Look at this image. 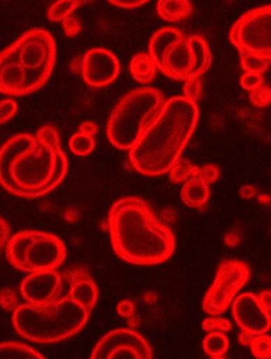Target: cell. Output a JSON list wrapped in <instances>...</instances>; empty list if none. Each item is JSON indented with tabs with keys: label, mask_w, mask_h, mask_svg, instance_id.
I'll return each instance as SVG.
<instances>
[{
	"label": "cell",
	"mask_w": 271,
	"mask_h": 359,
	"mask_svg": "<svg viewBox=\"0 0 271 359\" xmlns=\"http://www.w3.org/2000/svg\"><path fill=\"white\" fill-rule=\"evenodd\" d=\"M35 140V135L18 134L11 137L0 149V184L11 194L18 196V188L10 175V163L25 147Z\"/></svg>",
	"instance_id": "2e32d148"
},
{
	"label": "cell",
	"mask_w": 271,
	"mask_h": 359,
	"mask_svg": "<svg viewBox=\"0 0 271 359\" xmlns=\"http://www.w3.org/2000/svg\"><path fill=\"white\" fill-rule=\"evenodd\" d=\"M202 329L211 333V332H221L227 333L232 329V325L228 319L221 318L218 316H211L202 321Z\"/></svg>",
	"instance_id": "1f68e13d"
},
{
	"label": "cell",
	"mask_w": 271,
	"mask_h": 359,
	"mask_svg": "<svg viewBox=\"0 0 271 359\" xmlns=\"http://www.w3.org/2000/svg\"><path fill=\"white\" fill-rule=\"evenodd\" d=\"M250 279V269L245 262L228 260L217 269L214 282L202 301V310L210 316H219L228 310L239 290Z\"/></svg>",
	"instance_id": "ba28073f"
},
{
	"label": "cell",
	"mask_w": 271,
	"mask_h": 359,
	"mask_svg": "<svg viewBox=\"0 0 271 359\" xmlns=\"http://www.w3.org/2000/svg\"><path fill=\"white\" fill-rule=\"evenodd\" d=\"M258 297L265 310L271 314V290H263Z\"/></svg>",
	"instance_id": "7bdbcfd3"
},
{
	"label": "cell",
	"mask_w": 271,
	"mask_h": 359,
	"mask_svg": "<svg viewBox=\"0 0 271 359\" xmlns=\"http://www.w3.org/2000/svg\"><path fill=\"white\" fill-rule=\"evenodd\" d=\"M180 195L185 205L190 208H202L210 197V189L208 184L195 176L183 184Z\"/></svg>",
	"instance_id": "44dd1931"
},
{
	"label": "cell",
	"mask_w": 271,
	"mask_h": 359,
	"mask_svg": "<svg viewBox=\"0 0 271 359\" xmlns=\"http://www.w3.org/2000/svg\"><path fill=\"white\" fill-rule=\"evenodd\" d=\"M219 176H221V169L217 165H212V163H208V165L198 168L197 177L208 186L216 182Z\"/></svg>",
	"instance_id": "e575fe53"
},
{
	"label": "cell",
	"mask_w": 271,
	"mask_h": 359,
	"mask_svg": "<svg viewBox=\"0 0 271 359\" xmlns=\"http://www.w3.org/2000/svg\"><path fill=\"white\" fill-rule=\"evenodd\" d=\"M156 10L159 18L165 22H177L192 15L193 6L190 0H158Z\"/></svg>",
	"instance_id": "ffe728a7"
},
{
	"label": "cell",
	"mask_w": 271,
	"mask_h": 359,
	"mask_svg": "<svg viewBox=\"0 0 271 359\" xmlns=\"http://www.w3.org/2000/svg\"><path fill=\"white\" fill-rule=\"evenodd\" d=\"M239 195L245 199L254 198L258 195V190L251 184H244L239 189Z\"/></svg>",
	"instance_id": "ee69618b"
},
{
	"label": "cell",
	"mask_w": 271,
	"mask_h": 359,
	"mask_svg": "<svg viewBox=\"0 0 271 359\" xmlns=\"http://www.w3.org/2000/svg\"><path fill=\"white\" fill-rule=\"evenodd\" d=\"M63 241L48 232L37 231L26 253V273L57 271L66 260Z\"/></svg>",
	"instance_id": "9c48e42d"
},
{
	"label": "cell",
	"mask_w": 271,
	"mask_h": 359,
	"mask_svg": "<svg viewBox=\"0 0 271 359\" xmlns=\"http://www.w3.org/2000/svg\"><path fill=\"white\" fill-rule=\"evenodd\" d=\"M43 359V354L22 342H1L0 359Z\"/></svg>",
	"instance_id": "cb8c5ba5"
},
{
	"label": "cell",
	"mask_w": 271,
	"mask_h": 359,
	"mask_svg": "<svg viewBox=\"0 0 271 359\" xmlns=\"http://www.w3.org/2000/svg\"><path fill=\"white\" fill-rule=\"evenodd\" d=\"M264 84V78L262 74L256 72H245L241 78V85L245 90L252 91Z\"/></svg>",
	"instance_id": "8d00e7d4"
},
{
	"label": "cell",
	"mask_w": 271,
	"mask_h": 359,
	"mask_svg": "<svg viewBox=\"0 0 271 359\" xmlns=\"http://www.w3.org/2000/svg\"><path fill=\"white\" fill-rule=\"evenodd\" d=\"M78 132L89 136L96 137L99 132L98 126L92 121H85L78 126Z\"/></svg>",
	"instance_id": "b9f144b4"
},
{
	"label": "cell",
	"mask_w": 271,
	"mask_h": 359,
	"mask_svg": "<svg viewBox=\"0 0 271 359\" xmlns=\"http://www.w3.org/2000/svg\"><path fill=\"white\" fill-rule=\"evenodd\" d=\"M189 41L195 57V67L190 78H200L208 72L212 64V53L202 35H191L189 36Z\"/></svg>",
	"instance_id": "7402d4cb"
},
{
	"label": "cell",
	"mask_w": 271,
	"mask_h": 359,
	"mask_svg": "<svg viewBox=\"0 0 271 359\" xmlns=\"http://www.w3.org/2000/svg\"><path fill=\"white\" fill-rule=\"evenodd\" d=\"M63 279L57 271H33L20 284V292L27 303L46 305L60 298Z\"/></svg>",
	"instance_id": "7c38bea8"
},
{
	"label": "cell",
	"mask_w": 271,
	"mask_h": 359,
	"mask_svg": "<svg viewBox=\"0 0 271 359\" xmlns=\"http://www.w3.org/2000/svg\"><path fill=\"white\" fill-rule=\"evenodd\" d=\"M256 336L253 334L249 333V332L242 331L239 335V340L243 346H250Z\"/></svg>",
	"instance_id": "bcb514c9"
},
{
	"label": "cell",
	"mask_w": 271,
	"mask_h": 359,
	"mask_svg": "<svg viewBox=\"0 0 271 359\" xmlns=\"http://www.w3.org/2000/svg\"><path fill=\"white\" fill-rule=\"evenodd\" d=\"M198 121L197 103L183 95L165 101L157 117L130 149L132 168L152 177L169 173L189 144Z\"/></svg>",
	"instance_id": "7a4b0ae2"
},
{
	"label": "cell",
	"mask_w": 271,
	"mask_h": 359,
	"mask_svg": "<svg viewBox=\"0 0 271 359\" xmlns=\"http://www.w3.org/2000/svg\"><path fill=\"white\" fill-rule=\"evenodd\" d=\"M18 111V105L15 100L5 99L0 101V124H5L15 117Z\"/></svg>",
	"instance_id": "836d02e7"
},
{
	"label": "cell",
	"mask_w": 271,
	"mask_h": 359,
	"mask_svg": "<svg viewBox=\"0 0 271 359\" xmlns=\"http://www.w3.org/2000/svg\"><path fill=\"white\" fill-rule=\"evenodd\" d=\"M62 27H63L64 33L68 37H76L82 30V24H81L80 20L74 15L65 18L62 22Z\"/></svg>",
	"instance_id": "74e56055"
},
{
	"label": "cell",
	"mask_w": 271,
	"mask_h": 359,
	"mask_svg": "<svg viewBox=\"0 0 271 359\" xmlns=\"http://www.w3.org/2000/svg\"><path fill=\"white\" fill-rule=\"evenodd\" d=\"M109 230L113 250L130 264H161L175 251L173 232L140 197H123L113 203L109 213Z\"/></svg>",
	"instance_id": "6da1fadb"
},
{
	"label": "cell",
	"mask_w": 271,
	"mask_h": 359,
	"mask_svg": "<svg viewBox=\"0 0 271 359\" xmlns=\"http://www.w3.org/2000/svg\"><path fill=\"white\" fill-rule=\"evenodd\" d=\"M229 39L239 53L271 61V5L244 13L231 27Z\"/></svg>",
	"instance_id": "52a82bcc"
},
{
	"label": "cell",
	"mask_w": 271,
	"mask_h": 359,
	"mask_svg": "<svg viewBox=\"0 0 271 359\" xmlns=\"http://www.w3.org/2000/svg\"><path fill=\"white\" fill-rule=\"evenodd\" d=\"M83 80L94 88H103L117 80L120 63L115 53L105 48L87 50L81 64Z\"/></svg>",
	"instance_id": "30bf717a"
},
{
	"label": "cell",
	"mask_w": 271,
	"mask_h": 359,
	"mask_svg": "<svg viewBox=\"0 0 271 359\" xmlns=\"http://www.w3.org/2000/svg\"><path fill=\"white\" fill-rule=\"evenodd\" d=\"M89 315L85 307L67 296L46 305H18L12 320L14 329L25 339L53 344L78 333L86 325Z\"/></svg>",
	"instance_id": "277c9868"
},
{
	"label": "cell",
	"mask_w": 271,
	"mask_h": 359,
	"mask_svg": "<svg viewBox=\"0 0 271 359\" xmlns=\"http://www.w3.org/2000/svg\"><path fill=\"white\" fill-rule=\"evenodd\" d=\"M9 171L20 197L39 198L53 192L68 171L57 128L51 124L41 126L35 140L14 157Z\"/></svg>",
	"instance_id": "3957f363"
},
{
	"label": "cell",
	"mask_w": 271,
	"mask_h": 359,
	"mask_svg": "<svg viewBox=\"0 0 271 359\" xmlns=\"http://www.w3.org/2000/svg\"><path fill=\"white\" fill-rule=\"evenodd\" d=\"M198 168L191 161L180 157L169 171V180L174 184H185L190 178L197 176Z\"/></svg>",
	"instance_id": "4316f807"
},
{
	"label": "cell",
	"mask_w": 271,
	"mask_h": 359,
	"mask_svg": "<svg viewBox=\"0 0 271 359\" xmlns=\"http://www.w3.org/2000/svg\"><path fill=\"white\" fill-rule=\"evenodd\" d=\"M229 339L225 333L211 332L204 337L202 348L212 358H223L229 350Z\"/></svg>",
	"instance_id": "484cf974"
},
{
	"label": "cell",
	"mask_w": 271,
	"mask_h": 359,
	"mask_svg": "<svg viewBox=\"0 0 271 359\" xmlns=\"http://www.w3.org/2000/svg\"><path fill=\"white\" fill-rule=\"evenodd\" d=\"M69 147L76 156H88L96 147V140L95 137L78 132L70 137Z\"/></svg>",
	"instance_id": "83f0119b"
},
{
	"label": "cell",
	"mask_w": 271,
	"mask_h": 359,
	"mask_svg": "<svg viewBox=\"0 0 271 359\" xmlns=\"http://www.w3.org/2000/svg\"><path fill=\"white\" fill-rule=\"evenodd\" d=\"M16 62L28 76L32 93L41 89L53 74L57 63V43L45 29L27 31L9 46Z\"/></svg>",
	"instance_id": "8992f818"
},
{
	"label": "cell",
	"mask_w": 271,
	"mask_h": 359,
	"mask_svg": "<svg viewBox=\"0 0 271 359\" xmlns=\"http://www.w3.org/2000/svg\"><path fill=\"white\" fill-rule=\"evenodd\" d=\"M242 67L245 72H256V74H264L270 67L271 61L251 55V53H239Z\"/></svg>",
	"instance_id": "f1b7e54d"
},
{
	"label": "cell",
	"mask_w": 271,
	"mask_h": 359,
	"mask_svg": "<svg viewBox=\"0 0 271 359\" xmlns=\"http://www.w3.org/2000/svg\"><path fill=\"white\" fill-rule=\"evenodd\" d=\"M202 95V82L200 78H189L183 85V97L197 103Z\"/></svg>",
	"instance_id": "d6a6232c"
},
{
	"label": "cell",
	"mask_w": 271,
	"mask_h": 359,
	"mask_svg": "<svg viewBox=\"0 0 271 359\" xmlns=\"http://www.w3.org/2000/svg\"><path fill=\"white\" fill-rule=\"evenodd\" d=\"M239 241H241V238H239V234L237 232L231 231L225 234V244L227 246L231 247V248L237 247L239 244Z\"/></svg>",
	"instance_id": "f6af8a7d"
},
{
	"label": "cell",
	"mask_w": 271,
	"mask_h": 359,
	"mask_svg": "<svg viewBox=\"0 0 271 359\" xmlns=\"http://www.w3.org/2000/svg\"><path fill=\"white\" fill-rule=\"evenodd\" d=\"M232 314L242 331L260 335L271 329V314L265 310L258 297L252 292H245L235 298Z\"/></svg>",
	"instance_id": "4fadbf2b"
},
{
	"label": "cell",
	"mask_w": 271,
	"mask_h": 359,
	"mask_svg": "<svg viewBox=\"0 0 271 359\" xmlns=\"http://www.w3.org/2000/svg\"><path fill=\"white\" fill-rule=\"evenodd\" d=\"M250 102L254 107L264 109L271 104V87L268 85H260L254 90L250 91Z\"/></svg>",
	"instance_id": "4dcf8cb0"
},
{
	"label": "cell",
	"mask_w": 271,
	"mask_h": 359,
	"mask_svg": "<svg viewBox=\"0 0 271 359\" xmlns=\"http://www.w3.org/2000/svg\"><path fill=\"white\" fill-rule=\"evenodd\" d=\"M36 230H25L14 234L7 245V257L10 264L26 273V253L29 245L36 234Z\"/></svg>",
	"instance_id": "ac0fdd59"
},
{
	"label": "cell",
	"mask_w": 271,
	"mask_h": 359,
	"mask_svg": "<svg viewBox=\"0 0 271 359\" xmlns=\"http://www.w3.org/2000/svg\"><path fill=\"white\" fill-rule=\"evenodd\" d=\"M10 226L5 219L0 217V250L5 247L6 243L9 241Z\"/></svg>",
	"instance_id": "60d3db41"
},
{
	"label": "cell",
	"mask_w": 271,
	"mask_h": 359,
	"mask_svg": "<svg viewBox=\"0 0 271 359\" xmlns=\"http://www.w3.org/2000/svg\"><path fill=\"white\" fill-rule=\"evenodd\" d=\"M163 93L153 87L134 89L116 105L107 123L113 147L130 151L165 104Z\"/></svg>",
	"instance_id": "5b68a950"
},
{
	"label": "cell",
	"mask_w": 271,
	"mask_h": 359,
	"mask_svg": "<svg viewBox=\"0 0 271 359\" xmlns=\"http://www.w3.org/2000/svg\"><path fill=\"white\" fill-rule=\"evenodd\" d=\"M252 355L258 359H271V336L260 334L250 344Z\"/></svg>",
	"instance_id": "f546056e"
},
{
	"label": "cell",
	"mask_w": 271,
	"mask_h": 359,
	"mask_svg": "<svg viewBox=\"0 0 271 359\" xmlns=\"http://www.w3.org/2000/svg\"><path fill=\"white\" fill-rule=\"evenodd\" d=\"M0 93L10 97L32 93L28 76L18 65L10 47L0 53Z\"/></svg>",
	"instance_id": "5bb4252c"
},
{
	"label": "cell",
	"mask_w": 271,
	"mask_h": 359,
	"mask_svg": "<svg viewBox=\"0 0 271 359\" xmlns=\"http://www.w3.org/2000/svg\"><path fill=\"white\" fill-rule=\"evenodd\" d=\"M117 312L123 318H130L134 314V304L130 300H123L118 304Z\"/></svg>",
	"instance_id": "ab89813d"
},
{
	"label": "cell",
	"mask_w": 271,
	"mask_h": 359,
	"mask_svg": "<svg viewBox=\"0 0 271 359\" xmlns=\"http://www.w3.org/2000/svg\"><path fill=\"white\" fill-rule=\"evenodd\" d=\"M260 203H268L269 201H271V199L269 198V197L267 196V195H260Z\"/></svg>",
	"instance_id": "7dc6e473"
},
{
	"label": "cell",
	"mask_w": 271,
	"mask_h": 359,
	"mask_svg": "<svg viewBox=\"0 0 271 359\" xmlns=\"http://www.w3.org/2000/svg\"><path fill=\"white\" fill-rule=\"evenodd\" d=\"M0 306L8 312H11V311L14 312V310L18 306V296L11 288H4L0 290Z\"/></svg>",
	"instance_id": "d590c367"
},
{
	"label": "cell",
	"mask_w": 271,
	"mask_h": 359,
	"mask_svg": "<svg viewBox=\"0 0 271 359\" xmlns=\"http://www.w3.org/2000/svg\"><path fill=\"white\" fill-rule=\"evenodd\" d=\"M159 67L150 53H140L130 60V72L136 82L148 85L156 79Z\"/></svg>",
	"instance_id": "d6986e66"
},
{
	"label": "cell",
	"mask_w": 271,
	"mask_h": 359,
	"mask_svg": "<svg viewBox=\"0 0 271 359\" xmlns=\"http://www.w3.org/2000/svg\"><path fill=\"white\" fill-rule=\"evenodd\" d=\"M121 346H132L137 348L142 359L153 358V351L144 336L128 329H117L101 338L92 353V359H106L109 352Z\"/></svg>",
	"instance_id": "9a60e30c"
},
{
	"label": "cell",
	"mask_w": 271,
	"mask_h": 359,
	"mask_svg": "<svg viewBox=\"0 0 271 359\" xmlns=\"http://www.w3.org/2000/svg\"><path fill=\"white\" fill-rule=\"evenodd\" d=\"M67 280L70 283L68 297L92 313L99 299L98 286L94 280L82 269L69 273Z\"/></svg>",
	"instance_id": "e0dca14e"
},
{
	"label": "cell",
	"mask_w": 271,
	"mask_h": 359,
	"mask_svg": "<svg viewBox=\"0 0 271 359\" xmlns=\"http://www.w3.org/2000/svg\"><path fill=\"white\" fill-rule=\"evenodd\" d=\"M183 34L185 33L174 27H165L154 33L151 39L150 45H148V53L154 57L157 65H158L159 60H160L165 48Z\"/></svg>",
	"instance_id": "603a6c76"
},
{
	"label": "cell",
	"mask_w": 271,
	"mask_h": 359,
	"mask_svg": "<svg viewBox=\"0 0 271 359\" xmlns=\"http://www.w3.org/2000/svg\"><path fill=\"white\" fill-rule=\"evenodd\" d=\"M158 67L172 80L186 81L189 79L195 67V57L189 36L181 35L169 43L159 60Z\"/></svg>",
	"instance_id": "8fae6325"
},
{
	"label": "cell",
	"mask_w": 271,
	"mask_h": 359,
	"mask_svg": "<svg viewBox=\"0 0 271 359\" xmlns=\"http://www.w3.org/2000/svg\"><path fill=\"white\" fill-rule=\"evenodd\" d=\"M111 5L123 9H136L146 5L150 0H109Z\"/></svg>",
	"instance_id": "f35d334b"
},
{
	"label": "cell",
	"mask_w": 271,
	"mask_h": 359,
	"mask_svg": "<svg viewBox=\"0 0 271 359\" xmlns=\"http://www.w3.org/2000/svg\"><path fill=\"white\" fill-rule=\"evenodd\" d=\"M92 0H57L48 10V18L50 22H62L65 18L74 15V12L90 3Z\"/></svg>",
	"instance_id": "d4e9b609"
}]
</instances>
